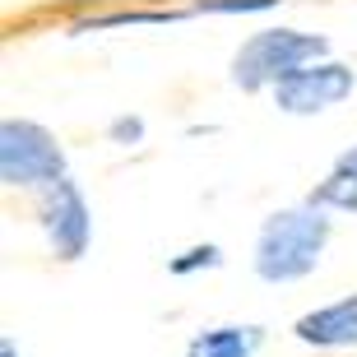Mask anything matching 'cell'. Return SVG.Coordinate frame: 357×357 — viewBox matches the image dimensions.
I'll list each match as a JSON object with an SVG mask.
<instances>
[{
  "label": "cell",
  "instance_id": "13",
  "mask_svg": "<svg viewBox=\"0 0 357 357\" xmlns=\"http://www.w3.org/2000/svg\"><path fill=\"white\" fill-rule=\"evenodd\" d=\"M0 357H19V353H14V344H10V339L0 344Z\"/></svg>",
  "mask_w": 357,
  "mask_h": 357
},
{
  "label": "cell",
  "instance_id": "5",
  "mask_svg": "<svg viewBox=\"0 0 357 357\" xmlns=\"http://www.w3.org/2000/svg\"><path fill=\"white\" fill-rule=\"evenodd\" d=\"M353 70L339 66V61H316V66L297 70L292 79H283L274 89V102L278 112H288V116H316L325 107L344 102L348 93H353Z\"/></svg>",
  "mask_w": 357,
  "mask_h": 357
},
{
  "label": "cell",
  "instance_id": "12",
  "mask_svg": "<svg viewBox=\"0 0 357 357\" xmlns=\"http://www.w3.org/2000/svg\"><path fill=\"white\" fill-rule=\"evenodd\" d=\"M107 139L121 149H130V144H144V121L139 116H116L112 126H107Z\"/></svg>",
  "mask_w": 357,
  "mask_h": 357
},
{
  "label": "cell",
  "instance_id": "11",
  "mask_svg": "<svg viewBox=\"0 0 357 357\" xmlns=\"http://www.w3.org/2000/svg\"><path fill=\"white\" fill-rule=\"evenodd\" d=\"M283 0H190V14H265V10H278Z\"/></svg>",
  "mask_w": 357,
  "mask_h": 357
},
{
  "label": "cell",
  "instance_id": "3",
  "mask_svg": "<svg viewBox=\"0 0 357 357\" xmlns=\"http://www.w3.org/2000/svg\"><path fill=\"white\" fill-rule=\"evenodd\" d=\"M0 181L5 185H56L66 181V153L56 135L38 121H5L0 126Z\"/></svg>",
  "mask_w": 357,
  "mask_h": 357
},
{
  "label": "cell",
  "instance_id": "6",
  "mask_svg": "<svg viewBox=\"0 0 357 357\" xmlns=\"http://www.w3.org/2000/svg\"><path fill=\"white\" fill-rule=\"evenodd\" d=\"M297 339L311 348H339V344H357V292L344 302H330L297 320Z\"/></svg>",
  "mask_w": 357,
  "mask_h": 357
},
{
  "label": "cell",
  "instance_id": "8",
  "mask_svg": "<svg viewBox=\"0 0 357 357\" xmlns=\"http://www.w3.org/2000/svg\"><path fill=\"white\" fill-rule=\"evenodd\" d=\"M311 209H339V213H357V167H348V162H339L325 181L311 190V199H306Z\"/></svg>",
  "mask_w": 357,
  "mask_h": 357
},
{
  "label": "cell",
  "instance_id": "2",
  "mask_svg": "<svg viewBox=\"0 0 357 357\" xmlns=\"http://www.w3.org/2000/svg\"><path fill=\"white\" fill-rule=\"evenodd\" d=\"M330 42L316 33H297V28H265L255 38L241 42V52L232 56V84L246 93L255 89H278L283 79H292L297 70L325 61Z\"/></svg>",
  "mask_w": 357,
  "mask_h": 357
},
{
  "label": "cell",
  "instance_id": "4",
  "mask_svg": "<svg viewBox=\"0 0 357 357\" xmlns=\"http://www.w3.org/2000/svg\"><path fill=\"white\" fill-rule=\"evenodd\" d=\"M42 232L52 241V251L61 260H79L84 246H89V232H93V213H89V199L79 195V185L70 181H56L42 190Z\"/></svg>",
  "mask_w": 357,
  "mask_h": 357
},
{
  "label": "cell",
  "instance_id": "9",
  "mask_svg": "<svg viewBox=\"0 0 357 357\" xmlns=\"http://www.w3.org/2000/svg\"><path fill=\"white\" fill-rule=\"evenodd\" d=\"M190 10H112V14H93V19H79L75 33H102V28H126V24H172V19H185Z\"/></svg>",
  "mask_w": 357,
  "mask_h": 357
},
{
  "label": "cell",
  "instance_id": "1",
  "mask_svg": "<svg viewBox=\"0 0 357 357\" xmlns=\"http://www.w3.org/2000/svg\"><path fill=\"white\" fill-rule=\"evenodd\" d=\"M330 241V218L325 209H278L260 223L255 237V274L265 283H297L320 265V251Z\"/></svg>",
  "mask_w": 357,
  "mask_h": 357
},
{
  "label": "cell",
  "instance_id": "14",
  "mask_svg": "<svg viewBox=\"0 0 357 357\" xmlns=\"http://www.w3.org/2000/svg\"><path fill=\"white\" fill-rule=\"evenodd\" d=\"M339 162H348V167H357V149H348V153H344Z\"/></svg>",
  "mask_w": 357,
  "mask_h": 357
},
{
  "label": "cell",
  "instance_id": "7",
  "mask_svg": "<svg viewBox=\"0 0 357 357\" xmlns=\"http://www.w3.org/2000/svg\"><path fill=\"white\" fill-rule=\"evenodd\" d=\"M260 339H265L260 325H218V330L195 334L185 357H251L260 348Z\"/></svg>",
  "mask_w": 357,
  "mask_h": 357
},
{
  "label": "cell",
  "instance_id": "10",
  "mask_svg": "<svg viewBox=\"0 0 357 357\" xmlns=\"http://www.w3.org/2000/svg\"><path fill=\"white\" fill-rule=\"evenodd\" d=\"M218 265H223V251H218L213 241H204V246H190V251H181V255H172V260H167V269H172L176 278L199 274V269H218Z\"/></svg>",
  "mask_w": 357,
  "mask_h": 357
}]
</instances>
